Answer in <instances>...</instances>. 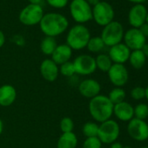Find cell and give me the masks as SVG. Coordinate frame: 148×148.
Wrapping results in <instances>:
<instances>
[{
    "label": "cell",
    "mask_w": 148,
    "mask_h": 148,
    "mask_svg": "<svg viewBox=\"0 0 148 148\" xmlns=\"http://www.w3.org/2000/svg\"><path fill=\"white\" fill-rule=\"evenodd\" d=\"M145 99H146L148 100V86L145 88Z\"/></svg>",
    "instance_id": "60d3db41"
},
{
    "label": "cell",
    "mask_w": 148,
    "mask_h": 148,
    "mask_svg": "<svg viewBox=\"0 0 148 148\" xmlns=\"http://www.w3.org/2000/svg\"><path fill=\"white\" fill-rule=\"evenodd\" d=\"M60 130L63 133L71 132L74 129V122L70 117H64L59 123Z\"/></svg>",
    "instance_id": "f1b7e54d"
},
{
    "label": "cell",
    "mask_w": 148,
    "mask_h": 148,
    "mask_svg": "<svg viewBox=\"0 0 148 148\" xmlns=\"http://www.w3.org/2000/svg\"><path fill=\"white\" fill-rule=\"evenodd\" d=\"M48 5L53 8L61 9L67 5L68 0H46Z\"/></svg>",
    "instance_id": "1f68e13d"
},
{
    "label": "cell",
    "mask_w": 148,
    "mask_h": 148,
    "mask_svg": "<svg viewBox=\"0 0 148 148\" xmlns=\"http://www.w3.org/2000/svg\"><path fill=\"white\" fill-rule=\"evenodd\" d=\"M131 51H132L124 43H119L110 47L108 56L113 64H124L128 61Z\"/></svg>",
    "instance_id": "5bb4252c"
},
{
    "label": "cell",
    "mask_w": 148,
    "mask_h": 148,
    "mask_svg": "<svg viewBox=\"0 0 148 148\" xmlns=\"http://www.w3.org/2000/svg\"><path fill=\"white\" fill-rule=\"evenodd\" d=\"M138 30L140 31V32H141L145 38H148V24L145 23L144 25H142L138 28Z\"/></svg>",
    "instance_id": "d6a6232c"
},
{
    "label": "cell",
    "mask_w": 148,
    "mask_h": 148,
    "mask_svg": "<svg viewBox=\"0 0 148 148\" xmlns=\"http://www.w3.org/2000/svg\"><path fill=\"white\" fill-rule=\"evenodd\" d=\"M105 44L100 37H91L86 48L92 53H99L105 48Z\"/></svg>",
    "instance_id": "d4e9b609"
},
{
    "label": "cell",
    "mask_w": 148,
    "mask_h": 148,
    "mask_svg": "<svg viewBox=\"0 0 148 148\" xmlns=\"http://www.w3.org/2000/svg\"><path fill=\"white\" fill-rule=\"evenodd\" d=\"M127 133L131 138L138 142L148 139V123L145 120L133 118L127 124Z\"/></svg>",
    "instance_id": "9c48e42d"
},
{
    "label": "cell",
    "mask_w": 148,
    "mask_h": 148,
    "mask_svg": "<svg viewBox=\"0 0 148 148\" xmlns=\"http://www.w3.org/2000/svg\"><path fill=\"white\" fill-rule=\"evenodd\" d=\"M39 71L45 80L48 82H53L58 77L59 67L51 59L46 58L41 62L39 66Z\"/></svg>",
    "instance_id": "2e32d148"
},
{
    "label": "cell",
    "mask_w": 148,
    "mask_h": 148,
    "mask_svg": "<svg viewBox=\"0 0 148 148\" xmlns=\"http://www.w3.org/2000/svg\"><path fill=\"white\" fill-rule=\"evenodd\" d=\"M44 16V11L40 5H28L19 13V21L28 26H32L40 23Z\"/></svg>",
    "instance_id": "ba28073f"
},
{
    "label": "cell",
    "mask_w": 148,
    "mask_h": 148,
    "mask_svg": "<svg viewBox=\"0 0 148 148\" xmlns=\"http://www.w3.org/2000/svg\"><path fill=\"white\" fill-rule=\"evenodd\" d=\"M138 148H148V146H141V147H138Z\"/></svg>",
    "instance_id": "ee69618b"
},
{
    "label": "cell",
    "mask_w": 148,
    "mask_h": 148,
    "mask_svg": "<svg viewBox=\"0 0 148 148\" xmlns=\"http://www.w3.org/2000/svg\"><path fill=\"white\" fill-rule=\"evenodd\" d=\"M58 44L55 38L52 37H45L43 38L40 44V50L46 56H51L55 49L57 48Z\"/></svg>",
    "instance_id": "7402d4cb"
},
{
    "label": "cell",
    "mask_w": 148,
    "mask_h": 148,
    "mask_svg": "<svg viewBox=\"0 0 148 148\" xmlns=\"http://www.w3.org/2000/svg\"><path fill=\"white\" fill-rule=\"evenodd\" d=\"M99 132V125L97 122L89 121L84 124L82 128V132L86 138H92V137H97Z\"/></svg>",
    "instance_id": "484cf974"
},
{
    "label": "cell",
    "mask_w": 148,
    "mask_h": 148,
    "mask_svg": "<svg viewBox=\"0 0 148 148\" xmlns=\"http://www.w3.org/2000/svg\"><path fill=\"white\" fill-rule=\"evenodd\" d=\"M95 62H96L97 69H99V71H101L103 72H106V73L113 64L112 61L111 60L110 57L108 56V54H105V53L99 54L95 58Z\"/></svg>",
    "instance_id": "603a6c76"
},
{
    "label": "cell",
    "mask_w": 148,
    "mask_h": 148,
    "mask_svg": "<svg viewBox=\"0 0 148 148\" xmlns=\"http://www.w3.org/2000/svg\"><path fill=\"white\" fill-rule=\"evenodd\" d=\"M59 73L61 74V75H63V76H64L66 78L72 77L74 74H76L73 63L71 61H68V62L64 63L63 64H61L60 67H59Z\"/></svg>",
    "instance_id": "83f0119b"
},
{
    "label": "cell",
    "mask_w": 148,
    "mask_h": 148,
    "mask_svg": "<svg viewBox=\"0 0 148 148\" xmlns=\"http://www.w3.org/2000/svg\"><path fill=\"white\" fill-rule=\"evenodd\" d=\"M28 1L32 5H40V3L43 1V0H28Z\"/></svg>",
    "instance_id": "f35d334b"
},
{
    "label": "cell",
    "mask_w": 148,
    "mask_h": 148,
    "mask_svg": "<svg viewBox=\"0 0 148 148\" xmlns=\"http://www.w3.org/2000/svg\"><path fill=\"white\" fill-rule=\"evenodd\" d=\"M124 44L131 50H141L146 44V38L137 28H131L124 34Z\"/></svg>",
    "instance_id": "7c38bea8"
},
{
    "label": "cell",
    "mask_w": 148,
    "mask_h": 148,
    "mask_svg": "<svg viewBox=\"0 0 148 148\" xmlns=\"http://www.w3.org/2000/svg\"><path fill=\"white\" fill-rule=\"evenodd\" d=\"M72 55V50L66 45H59L57 46L53 53L51 54V60L58 65H61L64 63L70 61Z\"/></svg>",
    "instance_id": "d6986e66"
},
{
    "label": "cell",
    "mask_w": 148,
    "mask_h": 148,
    "mask_svg": "<svg viewBox=\"0 0 148 148\" xmlns=\"http://www.w3.org/2000/svg\"><path fill=\"white\" fill-rule=\"evenodd\" d=\"M141 51H142V52L144 53V55L145 56V58H148V44H147V43L142 47Z\"/></svg>",
    "instance_id": "e575fe53"
},
{
    "label": "cell",
    "mask_w": 148,
    "mask_h": 148,
    "mask_svg": "<svg viewBox=\"0 0 148 148\" xmlns=\"http://www.w3.org/2000/svg\"><path fill=\"white\" fill-rule=\"evenodd\" d=\"M122 148H132V147H131V146H129V145H123Z\"/></svg>",
    "instance_id": "b9f144b4"
},
{
    "label": "cell",
    "mask_w": 148,
    "mask_h": 148,
    "mask_svg": "<svg viewBox=\"0 0 148 148\" xmlns=\"http://www.w3.org/2000/svg\"><path fill=\"white\" fill-rule=\"evenodd\" d=\"M128 62L130 63L131 66L136 70H139L142 67H144L145 62H146V58L142 52L141 50H136V51H132Z\"/></svg>",
    "instance_id": "44dd1931"
},
{
    "label": "cell",
    "mask_w": 148,
    "mask_h": 148,
    "mask_svg": "<svg viewBox=\"0 0 148 148\" xmlns=\"http://www.w3.org/2000/svg\"><path fill=\"white\" fill-rule=\"evenodd\" d=\"M69 22L67 18L59 13L51 12L45 14L39 23L42 32L46 37L55 38L61 35L68 28Z\"/></svg>",
    "instance_id": "6da1fadb"
},
{
    "label": "cell",
    "mask_w": 148,
    "mask_h": 148,
    "mask_svg": "<svg viewBox=\"0 0 148 148\" xmlns=\"http://www.w3.org/2000/svg\"><path fill=\"white\" fill-rule=\"evenodd\" d=\"M134 118L145 120L148 118V105L139 103L134 107Z\"/></svg>",
    "instance_id": "4316f807"
},
{
    "label": "cell",
    "mask_w": 148,
    "mask_h": 148,
    "mask_svg": "<svg viewBox=\"0 0 148 148\" xmlns=\"http://www.w3.org/2000/svg\"><path fill=\"white\" fill-rule=\"evenodd\" d=\"M5 43V36L2 31H0V48H1Z\"/></svg>",
    "instance_id": "836d02e7"
},
{
    "label": "cell",
    "mask_w": 148,
    "mask_h": 148,
    "mask_svg": "<svg viewBox=\"0 0 148 148\" xmlns=\"http://www.w3.org/2000/svg\"><path fill=\"white\" fill-rule=\"evenodd\" d=\"M17 99V91L12 85H3L0 86V106L8 107L12 106Z\"/></svg>",
    "instance_id": "ac0fdd59"
},
{
    "label": "cell",
    "mask_w": 148,
    "mask_h": 148,
    "mask_svg": "<svg viewBox=\"0 0 148 148\" xmlns=\"http://www.w3.org/2000/svg\"><path fill=\"white\" fill-rule=\"evenodd\" d=\"M3 130H4V123H3L2 119H0V135L2 134V132H3Z\"/></svg>",
    "instance_id": "ab89813d"
},
{
    "label": "cell",
    "mask_w": 148,
    "mask_h": 148,
    "mask_svg": "<svg viewBox=\"0 0 148 148\" xmlns=\"http://www.w3.org/2000/svg\"><path fill=\"white\" fill-rule=\"evenodd\" d=\"M86 1L91 6H94V5H96L98 3L100 2V0H86Z\"/></svg>",
    "instance_id": "74e56055"
},
{
    "label": "cell",
    "mask_w": 148,
    "mask_h": 148,
    "mask_svg": "<svg viewBox=\"0 0 148 148\" xmlns=\"http://www.w3.org/2000/svg\"><path fill=\"white\" fill-rule=\"evenodd\" d=\"M114 105L110 101L107 96L99 94L89 101L88 110L92 118L98 123L105 122L113 115Z\"/></svg>",
    "instance_id": "7a4b0ae2"
},
{
    "label": "cell",
    "mask_w": 148,
    "mask_h": 148,
    "mask_svg": "<svg viewBox=\"0 0 148 148\" xmlns=\"http://www.w3.org/2000/svg\"><path fill=\"white\" fill-rule=\"evenodd\" d=\"M77 145L78 137L73 132L62 133L57 142V148H76Z\"/></svg>",
    "instance_id": "ffe728a7"
},
{
    "label": "cell",
    "mask_w": 148,
    "mask_h": 148,
    "mask_svg": "<svg viewBox=\"0 0 148 148\" xmlns=\"http://www.w3.org/2000/svg\"><path fill=\"white\" fill-rule=\"evenodd\" d=\"M147 9L142 4L134 5L128 12V22L132 28L138 29L142 25L145 23Z\"/></svg>",
    "instance_id": "4fadbf2b"
},
{
    "label": "cell",
    "mask_w": 148,
    "mask_h": 148,
    "mask_svg": "<svg viewBox=\"0 0 148 148\" xmlns=\"http://www.w3.org/2000/svg\"><path fill=\"white\" fill-rule=\"evenodd\" d=\"M79 93L86 98V99H92L98 96L101 91V86L99 81L93 79H86L81 81L79 85Z\"/></svg>",
    "instance_id": "9a60e30c"
},
{
    "label": "cell",
    "mask_w": 148,
    "mask_h": 148,
    "mask_svg": "<svg viewBox=\"0 0 148 148\" xmlns=\"http://www.w3.org/2000/svg\"><path fill=\"white\" fill-rule=\"evenodd\" d=\"M107 75L110 82L115 87H123L129 80V71L125 65L121 64H112Z\"/></svg>",
    "instance_id": "8fae6325"
},
{
    "label": "cell",
    "mask_w": 148,
    "mask_h": 148,
    "mask_svg": "<svg viewBox=\"0 0 148 148\" xmlns=\"http://www.w3.org/2000/svg\"><path fill=\"white\" fill-rule=\"evenodd\" d=\"M145 23L148 24V12H147V15H146V19H145Z\"/></svg>",
    "instance_id": "7bdbcfd3"
},
{
    "label": "cell",
    "mask_w": 148,
    "mask_h": 148,
    "mask_svg": "<svg viewBox=\"0 0 148 148\" xmlns=\"http://www.w3.org/2000/svg\"><path fill=\"white\" fill-rule=\"evenodd\" d=\"M70 12L74 21L79 25L92 19V6L86 0H72L70 5Z\"/></svg>",
    "instance_id": "8992f818"
},
{
    "label": "cell",
    "mask_w": 148,
    "mask_h": 148,
    "mask_svg": "<svg viewBox=\"0 0 148 148\" xmlns=\"http://www.w3.org/2000/svg\"><path fill=\"white\" fill-rule=\"evenodd\" d=\"M131 97L134 100H142L145 97V88L142 86H135L131 90Z\"/></svg>",
    "instance_id": "4dcf8cb0"
},
{
    "label": "cell",
    "mask_w": 148,
    "mask_h": 148,
    "mask_svg": "<svg viewBox=\"0 0 148 148\" xmlns=\"http://www.w3.org/2000/svg\"><path fill=\"white\" fill-rule=\"evenodd\" d=\"M122 147H123V145L121 143L116 141V142L111 144V147L110 148H122Z\"/></svg>",
    "instance_id": "d590c367"
},
{
    "label": "cell",
    "mask_w": 148,
    "mask_h": 148,
    "mask_svg": "<svg viewBox=\"0 0 148 148\" xmlns=\"http://www.w3.org/2000/svg\"><path fill=\"white\" fill-rule=\"evenodd\" d=\"M76 74L81 76H89L97 70L95 58L88 54H81L72 61Z\"/></svg>",
    "instance_id": "30bf717a"
},
{
    "label": "cell",
    "mask_w": 148,
    "mask_h": 148,
    "mask_svg": "<svg viewBox=\"0 0 148 148\" xmlns=\"http://www.w3.org/2000/svg\"><path fill=\"white\" fill-rule=\"evenodd\" d=\"M120 134V127L119 123L114 119H108L99 125L98 138L102 144L111 145L116 142Z\"/></svg>",
    "instance_id": "5b68a950"
},
{
    "label": "cell",
    "mask_w": 148,
    "mask_h": 148,
    "mask_svg": "<svg viewBox=\"0 0 148 148\" xmlns=\"http://www.w3.org/2000/svg\"><path fill=\"white\" fill-rule=\"evenodd\" d=\"M127 1H129V2H131V3H133V4H135V5H137V4H144V3H145L146 1H148V0H127Z\"/></svg>",
    "instance_id": "8d00e7d4"
},
{
    "label": "cell",
    "mask_w": 148,
    "mask_h": 148,
    "mask_svg": "<svg viewBox=\"0 0 148 148\" xmlns=\"http://www.w3.org/2000/svg\"><path fill=\"white\" fill-rule=\"evenodd\" d=\"M113 7L106 1H100L92 8V18L100 26H106L113 21L114 18Z\"/></svg>",
    "instance_id": "52a82bcc"
},
{
    "label": "cell",
    "mask_w": 148,
    "mask_h": 148,
    "mask_svg": "<svg viewBox=\"0 0 148 148\" xmlns=\"http://www.w3.org/2000/svg\"><path fill=\"white\" fill-rule=\"evenodd\" d=\"M90 38L91 33L88 28L78 24L70 29L66 36V45L71 50L79 51L86 47Z\"/></svg>",
    "instance_id": "3957f363"
},
{
    "label": "cell",
    "mask_w": 148,
    "mask_h": 148,
    "mask_svg": "<svg viewBox=\"0 0 148 148\" xmlns=\"http://www.w3.org/2000/svg\"><path fill=\"white\" fill-rule=\"evenodd\" d=\"M107 97L113 105H116L125 101L126 97V92L123 89V87H114L113 89L111 90Z\"/></svg>",
    "instance_id": "cb8c5ba5"
},
{
    "label": "cell",
    "mask_w": 148,
    "mask_h": 148,
    "mask_svg": "<svg viewBox=\"0 0 148 148\" xmlns=\"http://www.w3.org/2000/svg\"><path fill=\"white\" fill-rule=\"evenodd\" d=\"M82 148H102V143L98 137L86 138Z\"/></svg>",
    "instance_id": "f546056e"
},
{
    "label": "cell",
    "mask_w": 148,
    "mask_h": 148,
    "mask_svg": "<svg viewBox=\"0 0 148 148\" xmlns=\"http://www.w3.org/2000/svg\"><path fill=\"white\" fill-rule=\"evenodd\" d=\"M113 115L122 122H129L134 118V107L125 100L114 105Z\"/></svg>",
    "instance_id": "e0dca14e"
},
{
    "label": "cell",
    "mask_w": 148,
    "mask_h": 148,
    "mask_svg": "<svg viewBox=\"0 0 148 148\" xmlns=\"http://www.w3.org/2000/svg\"><path fill=\"white\" fill-rule=\"evenodd\" d=\"M125 31L123 25L118 21H112L104 26L100 38L106 46L112 47L115 45L122 43Z\"/></svg>",
    "instance_id": "277c9868"
}]
</instances>
